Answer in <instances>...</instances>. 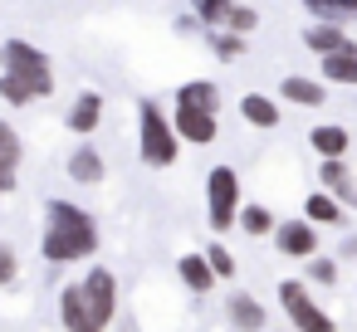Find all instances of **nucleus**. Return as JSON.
Returning a JSON list of instances; mask_svg holds the SVG:
<instances>
[{"mask_svg": "<svg viewBox=\"0 0 357 332\" xmlns=\"http://www.w3.org/2000/svg\"><path fill=\"white\" fill-rule=\"evenodd\" d=\"M113 308H118L113 269H93L84 283H69L59 293V322H64V332H103L113 322Z\"/></svg>", "mask_w": 357, "mask_h": 332, "instance_id": "f257e3e1", "label": "nucleus"}, {"mask_svg": "<svg viewBox=\"0 0 357 332\" xmlns=\"http://www.w3.org/2000/svg\"><path fill=\"white\" fill-rule=\"evenodd\" d=\"M98 249V225L89 210L69 205V200H50L45 210V239H40V254L50 264H74V259H89Z\"/></svg>", "mask_w": 357, "mask_h": 332, "instance_id": "f03ea898", "label": "nucleus"}, {"mask_svg": "<svg viewBox=\"0 0 357 332\" xmlns=\"http://www.w3.org/2000/svg\"><path fill=\"white\" fill-rule=\"evenodd\" d=\"M0 69H6V79H20L30 84L40 98L54 93V74H50V59L30 45V40H6L0 45Z\"/></svg>", "mask_w": 357, "mask_h": 332, "instance_id": "7ed1b4c3", "label": "nucleus"}, {"mask_svg": "<svg viewBox=\"0 0 357 332\" xmlns=\"http://www.w3.org/2000/svg\"><path fill=\"white\" fill-rule=\"evenodd\" d=\"M137 118H142V161L147 166H172L176 161V147H181L176 132H172V118H162L157 103H142Z\"/></svg>", "mask_w": 357, "mask_h": 332, "instance_id": "20e7f679", "label": "nucleus"}, {"mask_svg": "<svg viewBox=\"0 0 357 332\" xmlns=\"http://www.w3.org/2000/svg\"><path fill=\"white\" fill-rule=\"evenodd\" d=\"M206 196H211V230H230L240 220V176H235V166H215L206 176Z\"/></svg>", "mask_w": 357, "mask_h": 332, "instance_id": "39448f33", "label": "nucleus"}, {"mask_svg": "<svg viewBox=\"0 0 357 332\" xmlns=\"http://www.w3.org/2000/svg\"><path fill=\"white\" fill-rule=\"evenodd\" d=\"M279 303H284V313H289V322H294L298 332H337V322L308 298V288H303L298 278L279 283Z\"/></svg>", "mask_w": 357, "mask_h": 332, "instance_id": "423d86ee", "label": "nucleus"}, {"mask_svg": "<svg viewBox=\"0 0 357 332\" xmlns=\"http://www.w3.org/2000/svg\"><path fill=\"white\" fill-rule=\"evenodd\" d=\"M274 239H279V254H289V259H313V254H318V230H313L308 220H284V225H274Z\"/></svg>", "mask_w": 357, "mask_h": 332, "instance_id": "0eeeda50", "label": "nucleus"}, {"mask_svg": "<svg viewBox=\"0 0 357 332\" xmlns=\"http://www.w3.org/2000/svg\"><path fill=\"white\" fill-rule=\"evenodd\" d=\"M172 132H176V142L206 147V142H215V118L211 113H196V108H176L172 113Z\"/></svg>", "mask_w": 357, "mask_h": 332, "instance_id": "6e6552de", "label": "nucleus"}, {"mask_svg": "<svg viewBox=\"0 0 357 332\" xmlns=\"http://www.w3.org/2000/svg\"><path fill=\"white\" fill-rule=\"evenodd\" d=\"M318 186H323V191H328L337 205H357V176L347 171V161H323Z\"/></svg>", "mask_w": 357, "mask_h": 332, "instance_id": "1a4fd4ad", "label": "nucleus"}, {"mask_svg": "<svg viewBox=\"0 0 357 332\" xmlns=\"http://www.w3.org/2000/svg\"><path fill=\"white\" fill-rule=\"evenodd\" d=\"M20 137H15V127H6L0 122V196H10L15 191V171H20Z\"/></svg>", "mask_w": 357, "mask_h": 332, "instance_id": "9d476101", "label": "nucleus"}, {"mask_svg": "<svg viewBox=\"0 0 357 332\" xmlns=\"http://www.w3.org/2000/svg\"><path fill=\"white\" fill-rule=\"evenodd\" d=\"M303 45H308L313 54H323V59H333V54H357V45H352L337 25H313V30L303 35Z\"/></svg>", "mask_w": 357, "mask_h": 332, "instance_id": "9b49d317", "label": "nucleus"}, {"mask_svg": "<svg viewBox=\"0 0 357 332\" xmlns=\"http://www.w3.org/2000/svg\"><path fill=\"white\" fill-rule=\"evenodd\" d=\"M225 308H230L235 332H264V308H259V298H255V293H235Z\"/></svg>", "mask_w": 357, "mask_h": 332, "instance_id": "f8f14e48", "label": "nucleus"}, {"mask_svg": "<svg viewBox=\"0 0 357 332\" xmlns=\"http://www.w3.org/2000/svg\"><path fill=\"white\" fill-rule=\"evenodd\" d=\"M176 108H196V113H211L215 118V108H220V88L215 84H181L176 88Z\"/></svg>", "mask_w": 357, "mask_h": 332, "instance_id": "ddd939ff", "label": "nucleus"}, {"mask_svg": "<svg viewBox=\"0 0 357 332\" xmlns=\"http://www.w3.org/2000/svg\"><path fill=\"white\" fill-rule=\"evenodd\" d=\"M98 122H103V98H98V93L89 88V93H79V98H74V108H69V127L89 137V132H93Z\"/></svg>", "mask_w": 357, "mask_h": 332, "instance_id": "4468645a", "label": "nucleus"}, {"mask_svg": "<svg viewBox=\"0 0 357 332\" xmlns=\"http://www.w3.org/2000/svg\"><path fill=\"white\" fill-rule=\"evenodd\" d=\"M308 142H313V152H318L323 161H342V152H347V127L318 122V127L308 132Z\"/></svg>", "mask_w": 357, "mask_h": 332, "instance_id": "2eb2a0df", "label": "nucleus"}, {"mask_svg": "<svg viewBox=\"0 0 357 332\" xmlns=\"http://www.w3.org/2000/svg\"><path fill=\"white\" fill-rule=\"evenodd\" d=\"M279 93H284L289 103H298V108H323V98H328V88H323V84H313V79H298V74H289Z\"/></svg>", "mask_w": 357, "mask_h": 332, "instance_id": "dca6fc26", "label": "nucleus"}, {"mask_svg": "<svg viewBox=\"0 0 357 332\" xmlns=\"http://www.w3.org/2000/svg\"><path fill=\"white\" fill-rule=\"evenodd\" d=\"M240 113H245V122H255V127H279V103L264 98V93H245V98H240Z\"/></svg>", "mask_w": 357, "mask_h": 332, "instance_id": "f3484780", "label": "nucleus"}, {"mask_svg": "<svg viewBox=\"0 0 357 332\" xmlns=\"http://www.w3.org/2000/svg\"><path fill=\"white\" fill-rule=\"evenodd\" d=\"M69 176H74L79 186H98V181H103V157H98L93 147H79V152L69 157Z\"/></svg>", "mask_w": 357, "mask_h": 332, "instance_id": "a211bd4d", "label": "nucleus"}, {"mask_svg": "<svg viewBox=\"0 0 357 332\" xmlns=\"http://www.w3.org/2000/svg\"><path fill=\"white\" fill-rule=\"evenodd\" d=\"M303 220H308V225H337V220H342V205H337L328 191H313V196L303 200Z\"/></svg>", "mask_w": 357, "mask_h": 332, "instance_id": "6ab92c4d", "label": "nucleus"}, {"mask_svg": "<svg viewBox=\"0 0 357 332\" xmlns=\"http://www.w3.org/2000/svg\"><path fill=\"white\" fill-rule=\"evenodd\" d=\"M181 283L186 288H196V293H211V283H215V274H211V264H206V254H181Z\"/></svg>", "mask_w": 357, "mask_h": 332, "instance_id": "aec40b11", "label": "nucleus"}, {"mask_svg": "<svg viewBox=\"0 0 357 332\" xmlns=\"http://www.w3.org/2000/svg\"><path fill=\"white\" fill-rule=\"evenodd\" d=\"M323 79H328V84H342V88H357V54H333V59H323Z\"/></svg>", "mask_w": 357, "mask_h": 332, "instance_id": "412c9836", "label": "nucleus"}, {"mask_svg": "<svg viewBox=\"0 0 357 332\" xmlns=\"http://www.w3.org/2000/svg\"><path fill=\"white\" fill-rule=\"evenodd\" d=\"M308 15L318 25H337V20H352L357 6H337V0H308Z\"/></svg>", "mask_w": 357, "mask_h": 332, "instance_id": "4be33fe9", "label": "nucleus"}, {"mask_svg": "<svg viewBox=\"0 0 357 332\" xmlns=\"http://www.w3.org/2000/svg\"><path fill=\"white\" fill-rule=\"evenodd\" d=\"M240 230L245 235H269L274 230V215L264 205H240Z\"/></svg>", "mask_w": 357, "mask_h": 332, "instance_id": "5701e85b", "label": "nucleus"}, {"mask_svg": "<svg viewBox=\"0 0 357 332\" xmlns=\"http://www.w3.org/2000/svg\"><path fill=\"white\" fill-rule=\"evenodd\" d=\"M201 254H206V264H211V274H215V278H235V259H230V249H225V244H206Z\"/></svg>", "mask_w": 357, "mask_h": 332, "instance_id": "b1692460", "label": "nucleus"}, {"mask_svg": "<svg viewBox=\"0 0 357 332\" xmlns=\"http://www.w3.org/2000/svg\"><path fill=\"white\" fill-rule=\"evenodd\" d=\"M259 25V10L255 6H230V20H225V35H245Z\"/></svg>", "mask_w": 357, "mask_h": 332, "instance_id": "393cba45", "label": "nucleus"}, {"mask_svg": "<svg viewBox=\"0 0 357 332\" xmlns=\"http://www.w3.org/2000/svg\"><path fill=\"white\" fill-rule=\"evenodd\" d=\"M0 98H6V103H35L40 93H35L30 84H20V79H6V74H0Z\"/></svg>", "mask_w": 357, "mask_h": 332, "instance_id": "a878e982", "label": "nucleus"}, {"mask_svg": "<svg viewBox=\"0 0 357 332\" xmlns=\"http://www.w3.org/2000/svg\"><path fill=\"white\" fill-rule=\"evenodd\" d=\"M196 15H201V25H225L230 6H225V0H206V6H196Z\"/></svg>", "mask_w": 357, "mask_h": 332, "instance_id": "bb28decb", "label": "nucleus"}, {"mask_svg": "<svg viewBox=\"0 0 357 332\" xmlns=\"http://www.w3.org/2000/svg\"><path fill=\"white\" fill-rule=\"evenodd\" d=\"M211 45H215L220 59H240V54H245V40H240V35H211Z\"/></svg>", "mask_w": 357, "mask_h": 332, "instance_id": "cd10ccee", "label": "nucleus"}, {"mask_svg": "<svg viewBox=\"0 0 357 332\" xmlns=\"http://www.w3.org/2000/svg\"><path fill=\"white\" fill-rule=\"evenodd\" d=\"M15 269H20L15 249H10V244H0V283H10V278H15Z\"/></svg>", "mask_w": 357, "mask_h": 332, "instance_id": "c85d7f7f", "label": "nucleus"}, {"mask_svg": "<svg viewBox=\"0 0 357 332\" xmlns=\"http://www.w3.org/2000/svg\"><path fill=\"white\" fill-rule=\"evenodd\" d=\"M313 278H318V283H333V278H337V264H333V259H313Z\"/></svg>", "mask_w": 357, "mask_h": 332, "instance_id": "c756f323", "label": "nucleus"}]
</instances>
